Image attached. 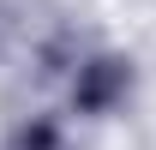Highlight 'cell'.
I'll use <instances>...</instances> for the list:
<instances>
[{"instance_id": "1", "label": "cell", "mask_w": 156, "mask_h": 150, "mask_svg": "<svg viewBox=\"0 0 156 150\" xmlns=\"http://www.w3.org/2000/svg\"><path fill=\"white\" fill-rule=\"evenodd\" d=\"M120 84H126V66H120V60H96V66L84 72V84H78V102H84V108H108Z\"/></svg>"}]
</instances>
